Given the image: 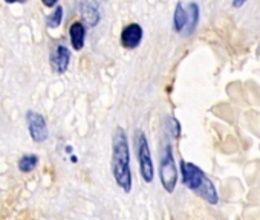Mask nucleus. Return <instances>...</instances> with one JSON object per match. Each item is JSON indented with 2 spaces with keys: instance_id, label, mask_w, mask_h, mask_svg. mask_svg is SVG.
I'll return each mask as SVG.
<instances>
[{
  "instance_id": "0eeeda50",
  "label": "nucleus",
  "mask_w": 260,
  "mask_h": 220,
  "mask_svg": "<svg viewBox=\"0 0 260 220\" xmlns=\"http://www.w3.org/2000/svg\"><path fill=\"white\" fill-rule=\"evenodd\" d=\"M143 34V28L138 23H130L121 32V45L125 49H135L137 46H140Z\"/></svg>"
},
{
  "instance_id": "dca6fc26",
  "label": "nucleus",
  "mask_w": 260,
  "mask_h": 220,
  "mask_svg": "<svg viewBox=\"0 0 260 220\" xmlns=\"http://www.w3.org/2000/svg\"><path fill=\"white\" fill-rule=\"evenodd\" d=\"M246 2H248V0H233V7H234V8H240V7H243Z\"/></svg>"
},
{
  "instance_id": "f03ea898",
  "label": "nucleus",
  "mask_w": 260,
  "mask_h": 220,
  "mask_svg": "<svg viewBox=\"0 0 260 220\" xmlns=\"http://www.w3.org/2000/svg\"><path fill=\"white\" fill-rule=\"evenodd\" d=\"M181 173H182V182L185 184L187 188L194 191L198 196H201L210 205H216L219 202L216 187L213 185V182L207 177V174L198 165L182 161L181 162Z\"/></svg>"
},
{
  "instance_id": "ddd939ff",
  "label": "nucleus",
  "mask_w": 260,
  "mask_h": 220,
  "mask_svg": "<svg viewBox=\"0 0 260 220\" xmlns=\"http://www.w3.org/2000/svg\"><path fill=\"white\" fill-rule=\"evenodd\" d=\"M61 20H63V7H57L55 11L51 13V16L46 17V25L49 28H58Z\"/></svg>"
},
{
  "instance_id": "20e7f679",
  "label": "nucleus",
  "mask_w": 260,
  "mask_h": 220,
  "mask_svg": "<svg viewBox=\"0 0 260 220\" xmlns=\"http://www.w3.org/2000/svg\"><path fill=\"white\" fill-rule=\"evenodd\" d=\"M135 144H137V149H138L141 176L147 184H150L153 180V162H152V155H150L149 142H147V138H146L144 132L138 130V133L135 135Z\"/></svg>"
},
{
  "instance_id": "7ed1b4c3",
  "label": "nucleus",
  "mask_w": 260,
  "mask_h": 220,
  "mask_svg": "<svg viewBox=\"0 0 260 220\" xmlns=\"http://www.w3.org/2000/svg\"><path fill=\"white\" fill-rule=\"evenodd\" d=\"M159 177H161V184H162L164 190L167 193H173L176 188V184H178V171H176L170 144H167L164 149V155H162L161 167H159Z\"/></svg>"
},
{
  "instance_id": "f8f14e48",
  "label": "nucleus",
  "mask_w": 260,
  "mask_h": 220,
  "mask_svg": "<svg viewBox=\"0 0 260 220\" xmlns=\"http://www.w3.org/2000/svg\"><path fill=\"white\" fill-rule=\"evenodd\" d=\"M37 164H39V158L36 155H26L19 161V168L23 173H29L37 167Z\"/></svg>"
},
{
  "instance_id": "2eb2a0df",
  "label": "nucleus",
  "mask_w": 260,
  "mask_h": 220,
  "mask_svg": "<svg viewBox=\"0 0 260 220\" xmlns=\"http://www.w3.org/2000/svg\"><path fill=\"white\" fill-rule=\"evenodd\" d=\"M42 4L45 7H48V8H52V7H55L58 4V0H42Z\"/></svg>"
},
{
  "instance_id": "423d86ee",
  "label": "nucleus",
  "mask_w": 260,
  "mask_h": 220,
  "mask_svg": "<svg viewBox=\"0 0 260 220\" xmlns=\"http://www.w3.org/2000/svg\"><path fill=\"white\" fill-rule=\"evenodd\" d=\"M51 67L55 74L61 75L68 70L69 67V61H71V51L64 46V45H57L52 51H51Z\"/></svg>"
},
{
  "instance_id": "f3484780",
  "label": "nucleus",
  "mask_w": 260,
  "mask_h": 220,
  "mask_svg": "<svg viewBox=\"0 0 260 220\" xmlns=\"http://www.w3.org/2000/svg\"><path fill=\"white\" fill-rule=\"evenodd\" d=\"M5 2L11 5V4H25L26 0H5Z\"/></svg>"
},
{
  "instance_id": "f257e3e1",
  "label": "nucleus",
  "mask_w": 260,
  "mask_h": 220,
  "mask_svg": "<svg viewBox=\"0 0 260 220\" xmlns=\"http://www.w3.org/2000/svg\"><path fill=\"white\" fill-rule=\"evenodd\" d=\"M112 173L116 184L128 193L132 190V173H130V152L127 136L122 127H116L112 139Z\"/></svg>"
},
{
  "instance_id": "9d476101",
  "label": "nucleus",
  "mask_w": 260,
  "mask_h": 220,
  "mask_svg": "<svg viewBox=\"0 0 260 220\" xmlns=\"http://www.w3.org/2000/svg\"><path fill=\"white\" fill-rule=\"evenodd\" d=\"M185 10H187V26L184 29V34L185 35H191L194 32L198 23H199V13H201V10H199V5L196 2L188 4Z\"/></svg>"
},
{
  "instance_id": "1a4fd4ad",
  "label": "nucleus",
  "mask_w": 260,
  "mask_h": 220,
  "mask_svg": "<svg viewBox=\"0 0 260 220\" xmlns=\"http://www.w3.org/2000/svg\"><path fill=\"white\" fill-rule=\"evenodd\" d=\"M71 35V45L75 51H81L84 46V37H86V28L81 22H74L69 28Z\"/></svg>"
},
{
  "instance_id": "4468645a",
  "label": "nucleus",
  "mask_w": 260,
  "mask_h": 220,
  "mask_svg": "<svg viewBox=\"0 0 260 220\" xmlns=\"http://www.w3.org/2000/svg\"><path fill=\"white\" fill-rule=\"evenodd\" d=\"M167 121H169V123H167V126H169V129H170V133H172L175 138H178V136L181 135V126H179L178 120H175V118H169Z\"/></svg>"
},
{
  "instance_id": "9b49d317",
  "label": "nucleus",
  "mask_w": 260,
  "mask_h": 220,
  "mask_svg": "<svg viewBox=\"0 0 260 220\" xmlns=\"http://www.w3.org/2000/svg\"><path fill=\"white\" fill-rule=\"evenodd\" d=\"M185 26H187V10L184 8L181 2H178L175 8V14H173V29L175 32L181 34L184 32Z\"/></svg>"
},
{
  "instance_id": "39448f33",
  "label": "nucleus",
  "mask_w": 260,
  "mask_h": 220,
  "mask_svg": "<svg viewBox=\"0 0 260 220\" xmlns=\"http://www.w3.org/2000/svg\"><path fill=\"white\" fill-rule=\"evenodd\" d=\"M26 121H28L29 135L36 142H43L48 139L49 132H48V126H46L43 115L34 112V110H29V112L26 114Z\"/></svg>"
},
{
  "instance_id": "6e6552de",
  "label": "nucleus",
  "mask_w": 260,
  "mask_h": 220,
  "mask_svg": "<svg viewBox=\"0 0 260 220\" xmlns=\"http://www.w3.org/2000/svg\"><path fill=\"white\" fill-rule=\"evenodd\" d=\"M80 16L89 26H96L100 22V5L96 0H81L80 2Z\"/></svg>"
}]
</instances>
